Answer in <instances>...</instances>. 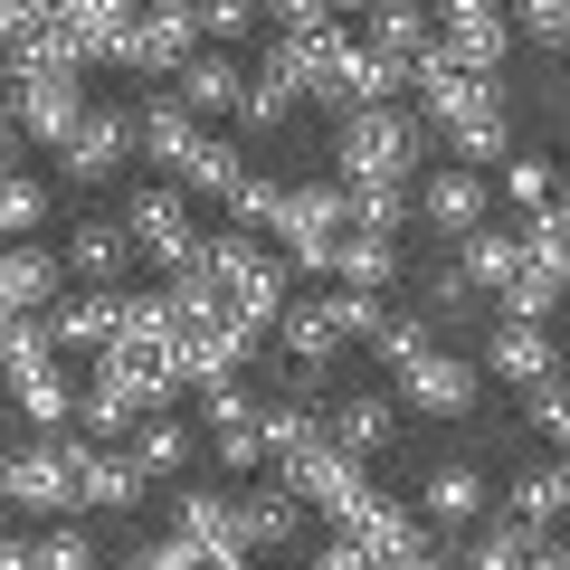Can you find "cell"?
<instances>
[{
  "instance_id": "1",
  "label": "cell",
  "mask_w": 570,
  "mask_h": 570,
  "mask_svg": "<svg viewBox=\"0 0 570 570\" xmlns=\"http://www.w3.org/2000/svg\"><path fill=\"white\" fill-rule=\"evenodd\" d=\"M428 124L409 105H343L333 115V181H409Z\"/></svg>"
},
{
  "instance_id": "2",
  "label": "cell",
  "mask_w": 570,
  "mask_h": 570,
  "mask_svg": "<svg viewBox=\"0 0 570 570\" xmlns=\"http://www.w3.org/2000/svg\"><path fill=\"white\" fill-rule=\"evenodd\" d=\"M77 456H86V438H67V428L0 448V504L39 513V523H48V513H77Z\"/></svg>"
},
{
  "instance_id": "3",
  "label": "cell",
  "mask_w": 570,
  "mask_h": 570,
  "mask_svg": "<svg viewBox=\"0 0 570 570\" xmlns=\"http://www.w3.org/2000/svg\"><path fill=\"white\" fill-rule=\"evenodd\" d=\"M428 124L448 134V153H456L466 171H494V163L513 153V86H504V77H456V96L438 105Z\"/></svg>"
},
{
  "instance_id": "4",
  "label": "cell",
  "mask_w": 570,
  "mask_h": 570,
  "mask_svg": "<svg viewBox=\"0 0 570 570\" xmlns=\"http://www.w3.org/2000/svg\"><path fill=\"white\" fill-rule=\"evenodd\" d=\"M333 532H343V542L362 551L371 570H400V561H448V532H438V523H419V504H400V494H362V504H352Z\"/></svg>"
},
{
  "instance_id": "5",
  "label": "cell",
  "mask_w": 570,
  "mask_h": 570,
  "mask_svg": "<svg viewBox=\"0 0 570 570\" xmlns=\"http://www.w3.org/2000/svg\"><path fill=\"white\" fill-rule=\"evenodd\" d=\"M0 105H10V124H20V142L58 153V142H67V124L86 115V86H77V67H10Z\"/></svg>"
},
{
  "instance_id": "6",
  "label": "cell",
  "mask_w": 570,
  "mask_h": 570,
  "mask_svg": "<svg viewBox=\"0 0 570 570\" xmlns=\"http://www.w3.org/2000/svg\"><path fill=\"white\" fill-rule=\"evenodd\" d=\"M266 228H276V257L295 266V276H324L333 238H343V181H305V190H285Z\"/></svg>"
},
{
  "instance_id": "7",
  "label": "cell",
  "mask_w": 570,
  "mask_h": 570,
  "mask_svg": "<svg viewBox=\"0 0 570 570\" xmlns=\"http://www.w3.org/2000/svg\"><path fill=\"white\" fill-rule=\"evenodd\" d=\"M285 494H295L305 513H324V523H343V513L371 494V456H352V448H333V438H314V448L285 456Z\"/></svg>"
},
{
  "instance_id": "8",
  "label": "cell",
  "mask_w": 570,
  "mask_h": 570,
  "mask_svg": "<svg viewBox=\"0 0 570 570\" xmlns=\"http://www.w3.org/2000/svg\"><path fill=\"white\" fill-rule=\"evenodd\" d=\"M428 29H438V48H448L466 77H504V58H513L504 0H428Z\"/></svg>"
},
{
  "instance_id": "9",
  "label": "cell",
  "mask_w": 570,
  "mask_h": 570,
  "mask_svg": "<svg viewBox=\"0 0 570 570\" xmlns=\"http://www.w3.org/2000/svg\"><path fill=\"white\" fill-rule=\"evenodd\" d=\"M390 400H400V409H419V419H466V409H475V362H456V352H438V343H428L419 362H400V371H390Z\"/></svg>"
},
{
  "instance_id": "10",
  "label": "cell",
  "mask_w": 570,
  "mask_h": 570,
  "mask_svg": "<svg viewBox=\"0 0 570 570\" xmlns=\"http://www.w3.org/2000/svg\"><path fill=\"white\" fill-rule=\"evenodd\" d=\"M200 48V29H190V10H134V20L115 29V48L105 58L124 67V77H171V67Z\"/></svg>"
},
{
  "instance_id": "11",
  "label": "cell",
  "mask_w": 570,
  "mask_h": 570,
  "mask_svg": "<svg viewBox=\"0 0 570 570\" xmlns=\"http://www.w3.org/2000/svg\"><path fill=\"white\" fill-rule=\"evenodd\" d=\"M124 163H134V115L86 105V115L67 124V142H58V171H67V181H115Z\"/></svg>"
},
{
  "instance_id": "12",
  "label": "cell",
  "mask_w": 570,
  "mask_h": 570,
  "mask_svg": "<svg viewBox=\"0 0 570 570\" xmlns=\"http://www.w3.org/2000/svg\"><path fill=\"white\" fill-rule=\"evenodd\" d=\"M475 381H504V390L561 381V362H551V333H542V324H504V314H494V324H485V362H475Z\"/></svg>"
},
{
  "instance_id": "13",
  "label": "cell",
  "mask_w": 570,
  "mask_h": 570,
  "mask_svg": "<svg viewBox=\"0 0 570 570\" xmlns=\"http://www.w3.org/2000/svg\"><path fill=\"white\" fill-rule=\"evenodd\" d=\"M419 219L438 228V238H466V228H485V219H494V190H485V171H466V163L428 171V181H419Z\"/></svg>"
},
{
  "instance_id": "14",
  "label": "cell",
  "mask_w": 570,
  "mask_h": 570,
  "mask_svg": "<svg viewBox=\"0 0 570 570\" xmlns=\"http://www.w3.org/2000/svg\"><path fill=\"white\" fill-rule=\"evenodd\" d=\"M419 523H438L448 542H456L466 523H485V466H475V456L428 466V485H419Z\"/></svg>"
},
{
  "instance_id": "15",
  "label": "cell",
  "mask_w": 570,
  "mask_h": 570,
  "mask_svg": "<svg viewBox=\"0 0 570 570\" xmlns=\"http://www.w3.org/2000/svg\"><path fill=\"white\" fill-rule=\"evenodd\" d=\"M124 238L142 247V257H181L190 247V190L181 181H163V190H134V200H124Z\"/></svg>"
},
{
  "instance_id": "16",
  "label": "cell",
  "mask_w": 570,
  "mask_h": 570,
  "mask_svg": "<svg viewBox=\"0 0 570 570\" xmlns=\"http://www.w3.org/2000/svg\"><path fill=\"white\" fill-rule=\"evenodd\" d=\"M58 285H67L58 247L0 238V314H48V305H58Z\"/></svg>"
},
{
  "instance_id": "17",
  "label": "cell",
  "mask_w": 570,
  "mask_h": 570,
  "mask_svg": "<svg viewBox=\"0 0 570 570\" xmlns=\"http://www.w3.org/2000/svg\"><path fill=\"white\" fill-rule=\"evenodd\" d=\"M324 438L352 456H390V438H400V400L390 390H343V400L324 409Z\"/></svg>"
},
{
  "instance_id": "18",
  "label": "cell",
  "mask_w": 570,
  "mask_h": 570,
  "mask_svg": "<svg viewBox=\"0 0 570 570\" xmlns=\"http://www.w3.org/2000/svg\"><path fill=\"white\" fill-rule=\"evenodd\" d=\"M142 504V475H134V456L124 448H96V438H86V456H77V513H134Z\"/></svg>"
},
{
  "instance_id": "19",
  "label": "cell",
  "mask_w": 570,
  "mask_h": 570,
  "mask_svg": "<svg viewBox=\"0 0 570 570\" xmlns=\"http://www.w3.org/2000/svg\"><path fill=\"white\" fill-rule=\"evenodd\" d=\"M324 276L333 285H362V295H390V276H400V238H390V228H343L333 257H324Z\"/></svg>"
},
{
  "instance_id": "20",
  "label": "cell",
  "mask_w": 570,
  "mask_h": 570,
  "mask_svg": "<svg viewBox=\"0 0 570 570\" xmlns=\"http://www.w3.org/2000/svg\"><path fill=\"white\" fill-rule=\"evenodd\" d=\"M115 448L134 456V475H142V485H163V475H181V466H190V428L171 419V409H142V419L124 428Z\"/></svg>"
},
{
  "instance_id": "21",
  "label": "cell",
  "mask_w": 570,
  "mask_h": 570,
  "mask_svg": "<svg viewBox=\"0 0 570 570\" xmlns=\"http://www.w3.org/2000/svg\"><path fill=\"white\" fill-rule=\"evenodd\" d=\"M190 142H200V115H190L181 96H153V105H134V153H142V163L181 171V163H190Z\"/></svg>"
},
{
  "instance_id": "22",
  "label": "cell",
  "mask_w": 570,
  "mask_h": 570,
  "mask_svg": "<svg viewBox=\"0 0 570 570\" xmlns=\"http://www.w3.org/2000/svg\"><path fill=\"white\" fill-rule=\"evenodd\" d=\"M238 86H247V67L228 58V48H190V58L171 67V96H181L190 115H228V105H238Z\"/></svg>"
},
{
  "instance_id": "23",
  "label": "cell",
  "mask_w": 570,
  "mask_h": 570,
  "mask_svg": "<svg viewBox=\"0 0 570 570\" xmlns=\"http://www.w3.org/2000/svg\"><path fill=\"white\" fill-rule=\"evenodd\" d=\"M295 532H305V504L285 494V475L257 485V494H238V551H247V561H257V551H285Z\"/></svg>"
},
{
  "instance_id": "24",
  "label": "cell",
  "mask_w": 570,
  "mask_h": 570,
  "mask_svg": "<svg viewBox=\"0 0 570 570\" xmlns=\"http://www.w3.org/2000/svg\"><path fill=\"white\" fill-rule=\"evenodd\" d=\"M124 257H134L124 219H77V228H67V247H58V266H67V276H86V285H124Z\"/></svg>"
},
{
  "instance_id": "25",
  "label": "cell",
  "mask_w": 570,
  "mask_h": 570,
  "mask_svg": "<svg viewBox=\"0 0 570 570\" xmlns=\"http://www.w3.org/2000/svg\"><path fill=\"white\" fill-rule=\"evenodd\" d=\"M48 343L67 352H105L115 343V285H86V295H67V305H48Z\"/></svg>"
},
{
  "instance_id": "26",
  "label": "cell",
  "mask_w": 570,
  "mask_h": 570,
  "mask_svg": "<svg viewBox=\"0 0 570 570\" xmlns=\"http://www.w3.org/2000/svg\"><path fill=\"white\" fill-rule=\"evenodd\" d=\"M324 438V400H305V390H276V400H257V448L276 456H295V448H314Z\"/></svg>"
},
{
  "instance_id": "27",
  "label": "cell",
  "mask_w": 570,
  "mask_h": 570,
  "mask_svg": "<svg viewBox=\"0 0 570 570\" xmlns=\"http://www.w3.org/2000/svg\"><path fill=\"white\" fill-rule=\"evenodd\" d=\"M513 266H523V238H513V219H485V228H466V238H456V276H466L475 295H494Z\"/></svg>"
},
{
  "instance_id": "28",
  "label": "cell",
  "mask_w": 570,
  "mask_h": 570,
  "mask_svg": "<svg viewBox=\"0 0 570 570\" xmlns=\"http://www.w3.org/2000/svg\"><path fill=\"white\" fill-rule=\"evenodd\" d=\"M362 20H371V29H362V48H371V58H390V67H409V58H419L428 39H438L419 0H371Z\"/></svg>"
},
{
  "instance_id": "29",
  "label": "cell",
  "mask_w": 570,
  "mask_h": 570,
  "mask_svg": "<svg viewBox=\"0 0 570 570\" xmlns=\"http://www.w3.org/2000/svg\"><path fill=\"white\" fill-rule=\"evenodd\" d=\"M115 343L124 352H163L171 343V295L163 285H115Z\"/></svg>"
},
{
  "instance_id": "30",
  "label": "cell",
  "mask_w": 570,
  "mask_h": 570,
  "mask_svg": "<svg viewBox=\"0 0 570 570\" xmlns=\"http://www.w3.org/2000/svg\"><path fill=\"white\" fill-rule=\"evenodd\" d=\"M171 532H190V542H209V551H238V494H219V485H181Z\"/></svg>"
},
{
  "instance_id": "31",
  "label": "cell",
  "mask_w": 570,
  "mask_h": 570,
  "mask_svg": "<svg viewBox=\"0 0 570 570\" xmlns=\"http://www.w3.org/2000/svg\"><path fill=\"white\" fill-rule=\"evenodd\" d=\"M532 542H542V532L513 523V513H504V523H466V532H456V570H523Z\"/></svg>"
},
{
  "instance_id": "32",
  "label": "cell",
  "mask_w": 570,
  "mask_h": 570,
  "mask_svg": "<svg viewBox=\"0 0 570 570\" xmlns=\"http://www.w3.org/2000/svg\"><path fill=\"white\" fill-rule=\"evenodd\" d=\"M551 305H561V266H513L504 285H494V314H504V324H551Z\"/></svg>"
},
{
  "instance_id": "33",
  "label": "cell",
  "mask_w": 570,
  "mask_h": 570,
  "mask_svg": "<svg viewBox=\"0 0 570 570\" xmlns=\"http://www.w3.org/2000/svg\"><path fill=\"white\" fill-rule=\"evenodd\" d=\"M561 504H570V475H561V456H532V466L513 475V523L551 532V523H561Z\"/></svg>"
},
{
  "instance_id": "34",
  "label": "cell",
  "mask_w": 570,
  "mask_h": 570,
  "mask_svg": "<svg viewBox=\"0 0 570 570\" xmlns=\"http://www.w3.org/2000/svg\"><path fill=\"white\" fill-rule=\"evenodd\" d=\"M29 570H96V532H86L77 513H48V523L29 532Z\"/></svg>"
},
{
  "instance_id": "35",
  "label": "cell",
  "mask_w": 570,
  "mask_h": 570,
  "mask_svg": "<svg viewBox=\"0 0 570 570\" xmlns=\"http://www.w3.org/2000/svg\"><path fill=\"white\" fill-rule=\"evenodd\" d=\"M10 409L29 419V438H48V428H67V409H77V390H67V371H29V381H10Z\"/></svg>"
},
{
  "instance_id": "36",
  "label": "cell",
  "mask_w": 570,
  "mask_h": 570,
  "mask_svg": "<svg viewBox=\"0 0 570 570\" xmlns=\"http://www.w3.org/2000/svg\"><path fill=\"white\" fill-rule=\"evenodd\" d=\"M409 219V181H343V228H390Z\"/></svg>"
},
{
  "instance_id": "37",
  "label": "cell",
  "mask_w": 570,
  "mask_h": 570,
  "mask_svg": "<svg viewBox=\"0 0 570 570\" xmlns=\"http://www.w3.org/2000/svg\"><path fill=\"white\" fill-rule=\"evenodd\" d=\"M362 343H371V362H381V371H400V362H419V352L438 343V324H428V314H390V305H381V324H371Z\"/></svg>"
},
{
  "instance_id": "38",
  "label": "cell",
  "mask_w": 570,
  "mask_h": 570,
  "mask_svg": "<svg viewBox=\"0 0 570 570\" xmlns=\"http://www.w3.org/2000/svg\"><path fill=\"white\" fill-rule=\"evenodd\" d=\"M238 171H247V163H238V142H228V134H200V142H190V163L171 171V181H181V190H209V200H219Z\"/></svg>"
},
{
  "instance_id": "39",
  "label": "cell",
  "mask_w": 570,
  "mask_h": 570,
  "mask_svg": "<svg viewBox=\"0 0 570 570\" xmlns=\"http://www.w3.org/2000/svg\"><path fill=\"white\" fill-rule=\"evenodd\" d=\"M504 20H513V39H532L542 58L570 48V0H504Z\"/></svg>"
},
{
  "instance_id": "40",
  "label": "cell",
  "mask_w": 570,
  "mask_h": 570,
  "mask_svg": "<svg viewBox=\"0 0 570 570\" xmlns=\"http://www.w3.org/2000/svg\"><path fill=\"white\" fill-rule=\"evenodd\" d=\"M276 200H285V181H266V171H238V181L219 190L228 228H266V219H276Z\"/></svg>"
},
{
  "instance_id": "41",
  "label": "cell",
  "mask_w": 570,
  "mask_h": 570,
  "mask_svg": "<svg viewBox=\"0 0 570 570\" xmlns=\"http://www.w3.org/2000/svg\"><path fill=\"white\" fill-rule=\"evenodd\" d=\"M190 29H200V48H238L257 29V0H190Z\"/></svg>"
},
{
  "instance_id": "42",
  "label": "cell",
  "mask_w": 570,
  "mask_h": 570,
  "mask_svg": "<svg viewBox=\"0 0 570 570\" xmlns=\"http://www.w3.org/2000/svg\"><path fill=\"white\" fill-rule=\"evenodd\" d=\"M228 115H238V124H257V134H276V124L295 115V96H285V86L266 77V67H247V86H238V105H228Z\"/></svg>"
},
{
  "instance_id": "43",
  "label": "cell",
  "mask_w": 570,
  "mask_h": 570,
  "mask_svg": "<svg viewBox=\"0 0 570 570\" xmlns=\"http://www.w3.org/2000/svg\"><path fill=\"white\" fill-rule=\"evenodd\" d=\"M209 466H228V475H257V466H266V448H257V419H228V428H209Z\"/></svg>"
},
{
  "instance_id": "44",
  "label": "cell",
  "mask_w": 570,
  "mask_h": 570,
  "mask_svg": "<svg viewBox=\"0 0 570 570\" xmlns=\"http://www.w3.org/2000/svg\"><path fill=\"white\" fill-rule=\"evenodd\" d=\"M504 200H513V219L551 200V163H542V153H504Z\"/></svg>"
},
{
  "instance_id": "45",
  "label": "cell",
  "mask_w": 570,
  "mask_h": 570,
  "mask_svg": "<svg viewBox=\"0 0 570 570\" xmlns=\"http://www.w3.org/2000/svg\"><path fill=\"white\" fill-rule=\"evenodd\" d=\"M39 219H48V190L20 181V171H0V238H20V228H39Z\"/></svg>"
},
{
  "instance_id": "46",
  "label": "cell",
  "mask_w": 570,
  "mask_h": 570,
  "mask_svg": "<svg viewBox=\"0 0 570 570\" xmlns=\"http://www.w3.org/2000/svg\"><path fill=\"white\" fill-rule=\"evenodd\" d=\"M257 20H266V39H295V29L333 20V0H257Z\"/></svg>"
},
{
  "instance_id": "47",
  "label": "cell",
  "mask_w": 570,
  "mask_h": 570,
  "mask_svg": "<svg viewBox=\"0 0 570 570\" xmlns=\"http://www.w3.org/2000/svg\"><path fill=\"white\" fill-rule=\"evenodd\" d=\"M200 419H209V428L257 419V390H247V371H238V381H200Z\"/></svg>"
},
{
  "instance_id": "48",
  "label": "cell",
  "mask_w": 570,
  "mask_h": 570,
  "mask_svg": "<svg viewBox=\"0 0 570 570\" xmlns=\"http://www.w3.org/2000/svg\"><path fill=\"white\" fill-rule=\"evenodd\" d=\"M456 314H475V285H466V276H456V266H438V276H428V324L448 333V324H456Z\"/></svg>"
},
{
  "instance_id": "49",
  "label": "cell",
  "mask_w": 570,
  "mask_h": 570,
  "mask_svg": "<svg viewBox=\"0 0 570 570\" xmlns=\"http://www.w3.org/2000/svg\"><path fill=\"white\" fill-rule=\"evenodd\" d=\"M523 400H532V438H542V448H561V438H570V400H561V381H532Z\"/></svg>"
},
{
  "instance_id": "50",
  "label": "cell",
  "mask_w": 570,
  "mask_h": 570,
  "mask_svg": "<svg viewBox=\"0 0 570 570\" xmlns=\"http://www.w3.org/2000/svg\"><path fill=\"white\" fill-rule=\"evenodd\" d=\"M20 29H29V0H0V58L20 48Z\"/></svg>"
},
{
  "instance_id": "51",
  "label": "cell",
  "mask_w": 570,
  "mask_h": 570,
  "mask_svg": "<svg viewBox=\"0 0 570 570\" xmlns=\"http://www.w3.org/2000/svg\"><path fill=\"white\" fill-rule=\"evenodd\" d=\"M0 171H20V124H10V105H0Z\"/></svg>"
},
{
  "instance_id": "52",
  "label": "cell",
  "mask_w": 570,
  "mask_h": 570,
  "mask_svg": "<svg viewBox=\"0 0 570 570\" xmlns=\"http://www.w3.org/2000/svg\"><path fill=\"white\" fill-rule=\"evenodd\" d=\"M523 570H570V561H561V542H551V532H542V542L523 551Z\"/></svg>"
},
{
  "instance_id": "53",
  "label": "cell",
  "mask_w": 570,
  "mask_h": 570,
  "mask_svg": "<svg viewBox=\"0 0 570 570\" xmlns=\"http://www.w3.org/2000/svg\"><path fill=\"white\" fill-rule=\"evenodd\" d=\"M0 570H29V532H0Z\"/></svg>"
},
{
  "instance_id": "54",
  "label": "cell",
  "mask_w": 570,
  "mask_h": 570,
  "mask_svg": "<svg viewBox=\"0 0 570 570\" xmlns=\"http://www.w3.org/2000/svg\"><path fill=\"white\" fill-rule=\"evenodd\" d=\"M200 570H247V551H200Z\"/></svg>"
},
{
  "instance_id": "55",
  "label": "cell",
  "mask_w": 570,
  "mask_h": 570,
  "mask_svg": "<svg viewBox=\"0 0 570 570\" xmlns=\"http://www.w3.org/2000/svg\"><path fill=\"white\" fill-rule=\"evenodd\" d=\"M352 10H371V0H333V20H352Z\"/></svg>"
},
{
  "instance_id": "56",
  "label": "cell",
  "mask_w": 570,
  "mask_h": 570,
  "mask_svg": "<svg viewBox=\"0 0 570 570\" xmlns=\"http://www.w3.org/2000/svg\"><path fill=\"white\" fill-rule=\"evenodd\" d=\"M124 570H163V561H153V551H134V561H124Z\"/></svg>"
},
{
  "instance_id": "57",
  "label": "cell",
  "mask_w": 570,
  "mask_h": 570,
  "mask_svg": "<svg viewBox=\"0 0 570 570\" xmlns=\"http://www.w3.org/2000/svg\"><path fill=\"white\" fill-rule=\"evenodd\" d=\"M142 10H190V0H142Z\"/></svg>"
},
{
  "instance_id": "58",
  "label": "cell",
  "mask_w": 570,
  "mask_h": 570,
  "mask_svg": "<svg viewBox=\"0 0 570 570\" xmlns=\"http://www.w3.org/2000/svg\"><path fill=\"white\" fill-rule=\"evenodd\" d=\"M400 570H448V561H400Z\"/></svg>"
},
{
  "instance_id": "59",
  "label": "cell",
  "mask_w": 570,
  "mask_h": 570,
  "mask_svg": "<svg viewBox=\"0 0 570 570\" xmlns=\"http://www.w3.org/2000/svg\"><path fill=\"white\" fill-rule=\"evenodd\" d=\"M0 409H10V390H0Z\"/></svg>"
},
{
  "instance_id": "60",
  "label": "cell",
  "mask_w": 570,
  "mask_h": 570,
  "mask_svg": "<svg viewBox=\"0 0 570 570\" xmlns=\"http://www.w3.org/2000/svg\"><path fill=\"white\" fill-rule=\"evenodd\" d=\"M0 324H10V314H0Z\"/></svg>"
}]
</instances>
